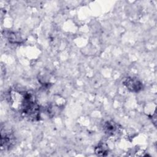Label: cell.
Segmentation results:
<instances>
[{"label":"cell","instance_id":"5","mask_svg":"<svg viewBox=\"0 0 157 157\" xmlns=\"http://www.w3.org/2000/svg\"><path fill=\"white\" fill-rule=\"evenodd\" d=\"M4 36L7 39L9 42L12 44H21L23 41V39L21 36L20 34L13 31H4Z\"/></svg>","mask_w":157,"mask_h":157},{"label":"cell","instance_id":"4","mask_svg":"<svg viewBox=\"0 0 157 157\" xmlns=\"http://www.w3.org/2000/svg\"><path fill=\"white\" fill-rule=\"evenodd\" d=\"M1 146L2 149L9 150L11 148L15 143V139L14 136L10 132H1Z\"/></svg>","mask_w":157,"mask_h":157},{"label":"cell","instance_id":"6","mask_svg":"<svg viewBox=\"0 0 157 157\" xmlns=\"http://www.w3.org/2000/svg\"><path fill=\"white\" fill-rule=\"evenodd\" d=\"M94 153L100 156H105L109 153V147L104 142H99L94 148Z\"/></svg>","mask_w":157,"mask_h":157},{"label":"cell","instance_id":"1","mask_svg":"<svg viewBox=\"0 0 157 157\" xmlns=\"http://www.w3.org/2000/svg\"><path fill=\"white\" fill-rule=\"evenodd\" d=\"M12 107L18 110L28 120L39 121L40 118V107L34 94L29 91H12L9 96Z\"/></svg>","mask_w":157,"mask_h":157},{"label":"cell","instance_id":"3","mask_svg":"<svg viewBox=\"0 0 157 157\" xmlns=\"http://www.w3.org/2000/svg\"><path fill=\"white\" fill-rule=\"evenodd\" d=\"M103 131L104 133L110 137L118 135L121 130V126L115 121L109 120L105 121L103 124Z\"/></svg>","mask_w":157,"mask_h":157},{"label":"cell","instance_id":"2","mask_svg":"<svg viewBox=\"0 0 157 157\" xmlns=\"http://www.w3.org/2000/svg\"><path fill=\"white\" fill-rule=\"evenodd\" d=\"M122 84L128 90L132 93H139L144 89V85L139 79L132 77H124L122 80Z\"/></svg>","mask_w":157,"mask_h":157}]
</instances>
